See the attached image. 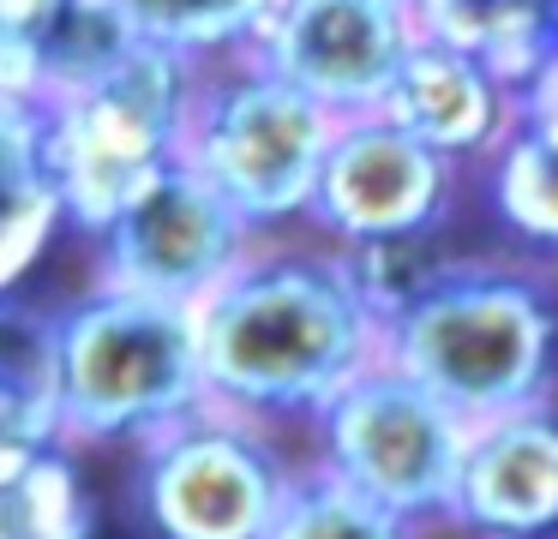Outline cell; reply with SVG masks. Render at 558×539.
Returning a JSON list of instances; mask_svg holds the SVG:
<instances>
[{
  "mask_svg": "<svg viewBox=\"0 0 558 539\" xmlns=\"http://www.w3.org/2000/svg\"><path fill=\"white\" fill-rule=\"evenodd\" d=\"M205 402L222 414L289 426L378 359V318L361 306L330 246L258 240L193 306Z\"/></svg>",
  "mask_w": 558,
  "mask_h": 539,
  "instance_id": "6da1fadb",
  "label": "cell"
},
{
  "mask_svg": "<svg viewBox=\"0 0 558 539\" xmlns=\"http://www.w3.org/2000/svg\"><path fill=\"white\" fill-rule=\"evenodd\" d=\"M43 383L61 443H138L205 407L193 306L90 282L43 318Z\"/></svg>",
  "mask_w": 558,
  "mask_h": 539,
  "instance_id": "7a4b0ae2",
  "label": "cell"
},
{
  "mask_svg": "<svg viewBox=\"0 0 558 539\" xmlns=\"http://www.w3.org/2000/svg\"><path fill=\"white\" fill-rule=\"evenodd\" d=\"M553 282L529 264L457 258L414 306L378 323V359L462 419L553 402Z\"/></svg>",
  "mask_w": 558,
  "mask_h": 539,
  "instance_id": "3957f363",
  "label": "cell"
},
{
  "mask_svg": "<svg viewBox=\"0 0 558 539\" xmlns=\"http://www.w3.org/2000/svg\"><path fill=\"white\" fill-rule=\"evenodd\" d=\"M198 66L169 48L133 42L102 78L54 96L43 108L49 168L61 216L78 234H97L145 180L181 162V132L193 108Z\"/></svg>",
  "mask_w": 558,
  "mask_h": 539,
  "instance_id": "277c9868",
  "label": "cell"
},
{
  "mask_svg": "<svg viewBox=\"0 0 558 539\" xmlns=\"http://www.w3.org/2000/svg\"><path fill=\"white\" fill-rule=\"evenodd\" d=\"M330 132L337 114H325L313 96L282 84L258 60L229 54L198 66L181 162L205 186H217L253 234H265L282 222H306Z\"/></svg>",
  "mask_w": 558,
  "mask_h": 539,
  "instance_id": "5b68a950",
  "label": "cell"
},
{
  "mask_svg": "<svg viewBox=\"0 0 558 539\" xmlns=\"http://www.w3.org/2000/svg\"><path fill=\"white\" fill-rule=\"evenodd\" d=\"M289 474L277 431L205 402L138 438L133 510L150 539H258Z\"/></svg>",
  "mask_w": 558,
  "mask_h": 539,
  "instance_id": "8992f818",
  "label": "cell"
},
{
  "mask_svg": "<svg viewBox=\"0 0 558 539\" xmlns=\"http://www.w3.org/2000/svg\"><path fill=\"white\" fill-rule=\"evenodd\" d=\"M462 431H469V419L450 414L426 383H414L390 359L354 371L313 414L318 467L349 479L354 491H366L414 527L445 522Z\"/></svg>",
  "mask_w": 558,
  "mask_h": 539,
  "instance_id": "52a82bcc",
  "label": "cell"
},
{
  "mask_svg": "<svg viewBox=\"0 0 558 539\" xmlns=\"http://www.w3.org/2000/svg\"><path fill=\"white\" fill-rule=\"evenodd\" d=\"M253 246L258 234L234 216V204L217 186H205L186 162L145 180L90 234L97 282L157 294V299H174V306H198Z\"/></svg>",
  "mask_w": 558,
  "mask_h": 539,
  "instance_id": "ba28073f",
  "label": "cell"
},
{
  "mask_svg": "<svg viewBox=\"0 0 558 539\" xmlns=\"http://www.w3.org/2000/svg\"><path fill=\"white\" fill-rule=\"evenodd\" d=\"M414 42V0H270L241 54L313 96L325 114L349 120L378 114Z\"/></svg>",
  "mask_w": 558,
  "mask_h": 539,
  "instance_id": "9c48e42d",
  "label": "cell"
},
{
  "mask_svg": "<svg viewBox=\"0 0 558 539\" xmlns=\"http://www.w3.org/2000/svg\"><path fill=\"white\" fill-rule=\"evenodd\" d=\"M450 198H457V162L433 156L385 114H349L325 144L306 222L330 246H354V240L438 228L450 216Z\"/></svg>",
  "mask_w": 558,
  "mask_h": 539,
  "instance_id": "30bf717a",
  "label": "cell"
},
{
  "mask_svg": "<svg viewBox=\"0 0 558 539\" xmlns=\"http://www.w3.org/2000/svg\"><path fill=\"white\" fill-rule=\"evenodd\" d=\"M445 527L469 539H546L558 527V426L553 402L469 419L450 479Z\"/></svg>",
  "mask_w": 558,
  "mask_h": 539,
  "instance_id": "8fae6325",
  "label": "cell"
},
{
  "mask_svg": "<svg viewBox=\"0 0 558 539\" xmlns=\"http://www.w3.org/2000/svg\"><path fill=\"white\" fill-rule=\"evenodd\" d=\"M378 114L390 126H402L409 138H421L445 162H474L498 144V132L517 114V96L481 66V60L457 54L445 42H414L409 60L397 66Z\"/></svg>",
  "mask_w": 558,
  "mask_h": 539,
  "instance_id": "7c38bea8",
  "label": "cell"
},
{
  "mask_svg": "<svg viewBox=\"0 0 558 539\" xmlns=\"http://www.w3.org/2000/svg\"><path fill=\"white\" fill-rule=\"evenodd\" d=\"M426 42L481 60L510 96L558 72V0H414Z\"/></svg>",
  "mask_w": 558,
  "mask_h": 539,
  "instance_id": "4fadbf2b",
  "label": "cell"
},
{
  "mask_svg": "<svg viewBox=\"0 0 558 539\" xmlns=\"http://www.w3.org/2000/svg\"><path fill=\"white\" fill-rule=\"evenodd\" d=\"M553 96H558V72L517 96L510 126L481 156L486 186H493V216L529 252H541V258L558 246V114H553Z\"/></svg>",
  "mask_w": 558,
  "mask_h": 539,
  "instance_id": "5bb4252c",
  "label": "cell"
},
{
  "mask_svg": "<svg viewBox=\"0 0 558 539\" xmlns=\"http://www.w3.org/2000/svg\"><path fill=\"white\" fill-rule=\"evenodd\" d=\"M66 228L49 168V126L37 102L0 96V299L13 294L49 240Z\"/></svg>",
  "mask_w": 558,
  "mask_h": 539,
  "instance_id": "9a60e30c",
  "label": "cell"
},
{
  "mask_svg": "<svg viewBox=\"0 0 558 539\" xmlns=\"http://www.w3.org/2000/svg\"><path fill=\"white\" fill-rule=\"evenodd\" d=\"M90 491L66 443L0 467V539H90Z\"/></svg>",
  "mask_w": 558,
  "mask_h": 539,
  "instance_id": "2e32d148",
  "label": "cell"
},
{
  "mask_svg": "<svg viewBox=\"0 0 558 539\" xmlns=\"http://www.w3.org/2000/svg\"><path fill=\"white\" fill-rule=\"evenodd\" d=\"M109 7L133 30V42L210 66V60H229L253 42L270 0H109Z\"/></svg>",
  "mask_w": 558,
  "mask_h": 539,
  "instance_id": "e0dca14e",
  "label": "cell"
},
{
  "mask_svg": "<svg viewBox=\"0 0 558 539\" xmlns=\"http://www.w3.org/2000/svg\"><path fill=\"white\" fill-rule=\"evenodd\" d=\"M258 539H421V527L390 515L349 479L325 474V467H294L282 486L277 510H270Z\"/></svg>",
  "mask_w": 558,
  "mask_h": 539,
  "instance_id": "ac0fdd59",
  "label": "cell"
},
{
  "mask_svg": "<svg viewBox=\"0 0 558 539\" xmlns=\"http://www.w3.org/2000/svg\"><path fill=\"white\" fill-rule=\"evenodd\" d=\"M349 275V287L361 294V306L373 311L378 323L397 318L402 306L426 294L438 275L457 264V252L438 240V228H421V234H385V240H354V246H330Z\"/></svg>",
  "mask_w": 558,
  "mask_h": 539,
  "instance_id": "d6986e66",
  "label": "cell"
},
{
  "mask_svg": "<svg viewBox=\"0 0 558 539\" xmlns=\"http://www.w3.org/2000/svg\"><path fill=\"white\" fill-rule=\"evenodd\" d=\"M126 48H133V30L114 19L109 0H61L37 36V108L102 78Z\"/></svg>",
  "mask_w": 558,
  "mask_h": 539,
  "instance_id": "ffe728a7",
  "label": "cell"
},
{
  "mask_svg": "<svg viewBox=\"0 0 558 539\" xmlns=\"http://www.w3.org/2000/svg\"><path fill=\"white\" fill-rule=\"evenodd\" d=\"M43 443L61 438H54L49 383H43V323H37V335H25L19 347L0 342V467L43 450Z\"/></svg>",
  "mask_w": 558,
  "mask_h": 539,
  "instance_id": "44dd1931",
  "label": "cell"
},
{
  "mask_svg": "<svg viewBox=\"0 0 558 539\" xmlns=\"http://www.w3.org/2000/svg\"><path fill=\"white\" fill-rule=\"evenodd\" d=\"M61 0H0V96L37 102V36Z\"/></svg>",
  "mask_w": 558,
  "mask_h": 539,
  "instance_id": "7402d4cb",
  "label": "cell"
}]
</instances>
